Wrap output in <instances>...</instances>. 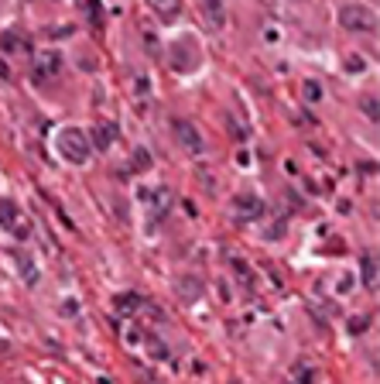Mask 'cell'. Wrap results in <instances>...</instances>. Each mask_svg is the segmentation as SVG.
I'll list each match as a JSON object with an SVG mask.
<instances>
[{
	"label": "cell",
	"instance_id": "obj_1",
	"mask_svg": "<svg viewBox=\"0 0 380 384\" xmlns=\"http://www.w3.org/2000/svg\"><path fill=\"white\" fill-rule=\"evenodd\" d=\"M55 154L65 165H82L89 158V137L79 127H62L55 134Z\"/></svg>",
	"mask_w": 380,
	"mask_h": 384
},
{
	"label": "cell",
	"instance_id": "obj_2",
	"mask_svg": "<svg viewBox=\"0 0 380 384\" xmlns=\"http://www.w3.org/2000/svg\"><path fill=\"white\" fill-rule=\"evenodd\" d=\"M336 21H340L346 31H374L377 28V14L370 7H363V4H346V7H340Z\"/></svg>",
	"mask_w": 380,
	"mask_h": 384
},
{
	"label": "cell",
	"instance_id": "obj_3",
	"mask_svg": "<svg viewBox=\"0 0 380 384\" xmlns=\"http://www.w3.org/2000/svg\"><path fill=\"white\" fill-rule=\"evenodd\" d=\"M233 213H237V220H240V223H254V220H261V216H264V199H261V196H254V192H244V196H237V199H233Z\"/></svg>",
	"mask_w": 380,
	"mask_h": 384
},
{
	"label": "cell",
	"instance_id": "obj_4",
	"mask_svg": "<svg viewBox=\"0 0 380 384\" xmlns=\"http://www.w3.org/2000/svg\"><path fill=\"white\" fill-rule=\"evenodd\" d=\"M171 131H175V137H178V144L185 148L189 154H202V134L195 131V124H189V120H175L171 124Z\"/></svg>",
	"mask_w": 380,
	"mask_h": 384
},
{
	"label": "cell",
	"instance_id": "obj_5",
	"mask_svg": "<svg viewBox=\"0 0 380 384\" xmlns=\"http://www.w3.org/2000/svg\"><path fill=\"white\" fill-rule=\"evenodd\" d=\"M0 227H4V230H14L18 237L28 233V223H24V216L18 213V206H14L11 199H0Z\"/></svg>",
	"mask_w": 380,
	"mask_h": 384
},
{
	"label": "cell",
	"instance_id": "obj_6",
	"mask_svg": "<svg viewBox=\"0 0 380 384\" xmlns=\"http://www.w3.org/2000/svg\"><path fill=\"white\" fill-rule=\"evenodd\" d=\"M86 137H89V148L110 151V148L116 144V137H120V127H116V124H96L93 134H86Z\"/></svg>",
	"mask_w": 380,
	"mask_h": 384
},
{
	"label": "cell",
	"instance_id": "obj_7",
	"mask_svg": "<svg viewBox=\"0 0 380 384\" xmlns=\"http://www.w3.org/2000/svg\"><path fill=\"white\" fill-rule=\"evenodd\" d=\"M141 203H144V206H148V210L154 213V220H161V216H165V213H168V189H144V196H141Z\"/></svg>",
	"mask_w": 380,
	"mask_h": 384
},
{
	"label": "cell",
	"instance_id": "obj_8",
	"mask_svg": "<svg viewBox=\"0 0 380 384\" xmlns=\"http://www.w3.org/2000/svg\"><path fill=\"white\" fill-rule=\"evenodd\" d=\"M11 261L18 265L21 278H24V285H35V282H38V268H35V261H31L24 250H11Z\"/></svg>",
	"mask_w": 380,
	"mask_h": 384
},
{
	"label": "cell",
	"instance_id": "obj_9",
	"mask_svg": "<svg viewBox=\"0 0 380 384\" xmlns=\"http://www.w3.org/2000/svg\"><path fill=\"white\" fill-rule=\"evenodd\" d=\"M0 52H7V55H28V41L21 38L18 31H4L0 35Z\"/></svg>",
	"mask_w": 380,
	"mask_h": 384
},
{
	"label": "cell",
	"instance_id": "obj_10",
	"mask_svg": "<svg viewBox=\"0 0 380 384\" xmlns=\"http://www.w3.org/2000/svg\"><path fill=\"white\" fill-rule=\"evenodd\" d=\"M202 4V14L210 18L212 28H223L227 24V7H223V0H199Z\"/></svg>",
	"mask_w": 380,
	"mask_h": 384
},
{
	"label": "cell",
	"instance_id": "obj_11",
	"mask_svg": "<svg viewBox=\"0 0 380 384\" xmlns=\"http://www.w3.org/2000/svg\"><path fill=\"white\" fill-rule=\"evenodd\" d=\"M58 65H62V62H58L55 52L41 55V58H38V65H35V82H45L48 76H55V73H58Z\"/></svg>",
	"mask_w": 380,
	"mask_h": 384
},
{
	"label": "cell",
	"instance_id": "obj_12",
	"mask_svg": "<svg viewBox=\"0 0 380 384\" xmlns=\"http://www.w3.org/2000/svg\"><path fill=\"white\" fill-rule=\"evenodd\" d=\"M148 4H151V11L161 21H175L178 18V7H182L178 0H148Z\"/></svg>",
	"mask_w": 380,
	"mask_h": 384
},
{
	"label": "cell",
	"instance_id": "obj_13",
	"mask_svg": "<svg viewBox=\"0 0 380 384\" xmlns=\"http://www.w3.org/2000/svg\"><path fill=\"white\" fill-rule=\"evenodd\" d=\"M137 306H141V295H134V292H127V295H116V312L131 316V312H137Z\"/></svg>",
	"mask_w": 380,
	"mask_h": 384
},
{
	"label": "cell",
	"instance_id": "obj_14",
	"mask_svg": "<svg viewBox=\"0 0 380 384\" xmlns=\"http://www.w3.org/2000/svg\"><path fill=\"white\" fill-rule=\"evenodd\" d=\"M360 271H363V282H367V285L370 288L377 285V261H374V254H367L360 261Z\"/></svg>",
	"mask_w": 380,
	"mask_h": 384
},
{
	"label": "cell",
	"instance_id": "obj_15",
	"mask_svg": "<svg viewBox=\"0 0 380 384\" xmlns=\"http://www.w3.org/2000/svg\"><path fill=\"white\" fill-rule=\"evenodd\" d=\"M178 292H182V295H185V302H195V299H199V292H202V288L195 285V282H192V278H185V282H178Z\"/></svg>",
	"mask_w": 380,
	"mask_h": 384
},
{
	"label": "cell",
	"instance_id": "obj_16",
	"mask_svg": "<svg viewBox=\"0 0 380 384\" xmlns=\"http://www.w3.org/2000/svg\"><path fill=\"white\" fill-rule=\"evenodd\" d=\"M363 110L370 114V120H377V100H367V103H363Z\"/></svg>",
	"mask_w": 380,
	"mask_h": 384
},
{
	"label": "cell",
	"instance_id": "obj_17",
	"mask_svg": "<svg viewBox=\"0 0 380 384\" xmlns=\"http://www.w3.org/2000/svg\"><path fill=\"white\" fill-rule=\"evenodd\" d=\"M305 96H308V100H319V86H315V82H308V86H305Z\"/></svg>",
	"mask_w": 380,
	"mask_h": 384
},
{
	"label": "cell",
	"instance_id": "obj_18",
	"mask_svg": "<svg viewBox=\"0 0 380 384\" xmlns=\"http://www.w3.org/2000/svg\"><path fill=\"white\" fill-rule=\"evenodd\" d=\"M0 76H4V79H7V69H4V65H0Z\"/></svg>",
	"mask_w": 380,
	"mask_h": 384
}]
</instances>
